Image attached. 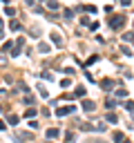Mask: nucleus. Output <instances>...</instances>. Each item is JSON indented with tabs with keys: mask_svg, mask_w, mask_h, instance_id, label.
Returning <instances> with one entry per match:
<instances>
[{
	"mask_svg": "<svg viewBox=\"0 0 134 143\" xmlns=\"http://www.w3.org/2000/svg\"><path fill=\"white\" fill-rule=\"evenodd\" d=\"M69 112H74V105H63L56 114H58V116H65V114H69Z\"/></svg>",
	"mask_w": 134,
	"mask_h": 143,
	"instance_id": "obj_1",
	"label": "nucleus"
},
{
	"mask_svg": "<svg viewBox=\"0 0 134 143\" xmlns=\"http://www.w3.org/2000/svg\"><path fill=\"white\" fill-rule=\"evenodd\" d=\"M121 16H114V18H112V20H110V25H112V27H121Z\"/></svg>",
	"mask_w": 134,
	"mask_h": 143,
	"instance_id": "obj_2",
	"label": "nucleus"
},
{
	"mask_svg": "<svg viewBox=\"0 0 134 143\" xmlns=\"http://www.w3.org/2000/svg\"><path fill=\"white\" fill-rule=\"evenodd\" d=\"M47 136H49V139H54V136H58V130H49V132H47Z\"/></svg>",
	"mask_w": 134,
	"mask_h": 143,
	"instance_id": "obj_3",
	"label": "nucleus"
},
{
	"mask_svg": "<svg viewBox=\"0 0 134 143\" xmlns=\"http://www.w3.org/2000/svg\"><path fill=\"white\" fill-rule=\"evenodd\" d=\"M130 2H132V0H121V5H125V7H128Z\"/></svg>",
	"mask_w": 134,
	"mask_h": 143,
	"instance_id": "obj_4",
	"label": "nucleus"
}]
</instances>
